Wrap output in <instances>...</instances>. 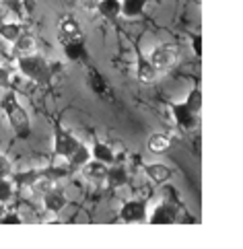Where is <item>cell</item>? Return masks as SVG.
Listing matches in <instances>:
<instances>
[{"label":"cell","mask_w":243,"mask_h":249,"mask_svg":"<svg viewBox=\"0 0 243 249\" xmlns=\"http://www.w3.org/2000/svg\"><path fill=\"white\" fill-rule=\"evenodd\" d=\"M2 107H4L6 118H8V122H11V126H13V130L17 132V134L19 136L29 134V115H27V111L19 105V101H17L15 95H6L4 97Z\"/></svg>","instance_id":"cell-1"},{"label":"cell","mask_w":243,"mask_h":249,"mask_svg":"<svg viewBox=\"0 0 243 249\" xmlns=\"http://www.w3.org/2000/svg\"><path fill=\"white\" fill-rule=\"evenodd\" d=\"M19 68L27 78H31V81H35V83H46L50 78L48 62L37 54H29V56L19 58Z\"/></svg>","instance_id":"cell-2"},{"label":"cell","mask_w":243,"mask_h":249,"mask_svg":"<svg viewBox=\"0 0 243 249\" xmlns=\"http://www.w3.org/2000/svg\"><path fill=\"white\" fill-rule=\"evenodd\" d=\"M177 60V52L173 46H169V43H163V46H157L155 50H152L150 54V64L155 66L159 72H165V70H169L171 66L175 64Z\"/></svg>","instance_id":"cell-3"},{"label":"cell","mask_w":243,"mask_h":249,"mask_svg":"<svg viewBox=\"0 0 243 249\" xmlns=\"http://www.w3.org/2000/svg\"><path fill=\"white\" fill-rule=\"evenodd\" d=\"M58 37L62 41V46H68V43H76V41H85V35L80 31L78 23L75 17H64L60 21V27H58Z\"/></svg>","instance_id":"cell-4"},{"label":"cell","mask_w":243,"mask_h":249,"mask_svg":"<svg viewBox=\"0 0 243 249\" xmlns=\"http://www.w3.org/2000/svg\"><path fill=\"white\" fill-rule=\"evenodd\" d=\"M76 146H78V140L73 134H68V132L56 128V144H54V148H56V153L60 157L70 159V155L76 150Z\"/></svg>","instance_id":"cell-5"},{"label":"cell","mask_w":243,"mask_h":249,"mask_svg":"<svg viewBox=\"0 0 243 249\" xmlns=\"http://www.w3.org/2000/svg\"><path fill=\"white\" fill-rule=\"evenodd\" d=\"M83 175H85V179H89L91 183H99L101 185L105 179H107V167H105V163H101V161H87L83 167Z\"/></svg>","instance_id":"cell-6"},{"label":"cell","mask_w":243,"mask_h":249,"mask_svg":"<svg viewBox=\"0 0 243 249\" xmlns=\"http://www.w3.org/2000/svg\"><path fill=\"white\" fill-rule=\"evenodd\" d=\"M120 216L124 222H145L147 220V208L142 202H126Z\"/></svg>","instance_id":"cell-7"},{"label":"cell","mask_w":243,"mask_h":249,"mask_svg":"<svg viewBox=\"0 0 243 249\" xmlns=\"http://www.w3.org/2000/svg\"><path fill=\"white\" fill-rule=\"evenodd\" d=\"M173 118L175 122L182 126L184 130H192L196 126V120H198V113L187 109L186 103H179V105H173Z\"/></svg>","instance_id":"cell-8"},{"label":"cell","mask_w":243,"mask_h":249,"mask_svg":"<svg viewBox=\"0 0 243 249\" xmlns=\"http://www.w3.org/2000/svg\"><path fill=\"white\" fill-rule=\"evenodd\" d=\"M43 204H46V210L60 212L62 208L66 206V196H64V192L52 188V190H48L46 194H43Z\"/></svg>","instance_id":"cell-9"},{"label":"cell","mask_w":243,"mask_h":249,"mask_svg":"<svg viewBox=\"0 0 243 249\" xmlns=\"http://www.w3.org/2000/svg\"><path fill=\"white\" fill-rule=\"evenodd\" d=\"M13 54H15L17 58L35 54V41L29 37V35H19V37L13 41Z\"/></svg>","instance_id":"cell-10"},{"label":"cell","mask_w":243,"mask_h":249,"mask_svg":"<svg viewBox=\"0 0 243 249\" xmlns=\"http://www.w3.org/2000/svg\"><path fill=\"white\" fill-rule=\"evenodd\" d=\"M147 175H149V179H152L155 183H165L169 177H171V169H169L167 165L155 163V165L147 167Z\"/></svg>","instance_id":"cell-11"},{"label":"cell","mask_w":243,"mask_h":249,"mask_svg":"<svg viewBox=\"0 0 243 249\" xmlns=\"http://www.w3.org/2000/svg\"><path fill=\"white\" fill-rule=\"evenodd\" d=\"M157 76H159V70L152 66L150 62L140 60V64H138V78H140V81L142 83H155Z\"/></svg>","instance_id":"cell-12"},{"label":"cell","mask_w":243,"mask_h":249,"mask_svg":"<svg viewBox=\"0 0 243 249\" xmlns=\"http://www.w3.org/2000/svg\"><path fill=\"white\" fill-rule=\"evenodd\" d=\"M99 13L107 19H115L120 13H122V2L120 0H101V4H99Z\"/></svg>","instance_id":"cell-13"},{"label":"cell","mask_w":243,"mask_h":249,"mask_svg":"<svg viewBox=\"0 0 243 249\" xmlns=\"http://www.w3.org/2000/svg\"><path fill=\"white\" fill-rule=\"evenodd\" d=\"M89 159H91V153H89V148L83 146V144H78L75 153L70 155V165H73L75 169H80V167H83V165L89 161Z\"/></svg>","instance_id":"cell-14"},{"label":"cell","mask_w":243,"mask_h":249,"mask_svg":"<svg viewBox=\"0 0 243 249\" xmlns=\"http://www.w3.org/2000/svg\"><path fill=\"white\" fill-rule=\"evenodd\" d=\"M150 222L152 225H169L173 222V212H171L167 206H159L150 216Z\"/></svg>","instance_id":"cell-15"},{"label":"cell","mask_w":243,"mask_h":249,"mask_svg":"<svg viewBox=\"0 0 243 249\" xmlns=\"http://www.w3.org/2000/svg\"><path fill=\"white\" fill-rule=\"evenodd\" d=\"M169 136L167 134H152L149 138V148L152 150V153H163V150L169 148Z\"/></svg>","instance_id":"cell-16"},{"label":"cell","mask_w":243,"mask_h":249,"mask_svg":"<svg viewBox=\"0 0 243 249\" xmlns=\"http://www.w3.org/2000/svg\"><path fill=\"white\" fill-rule=\"evenodd\" d=\"M66 50V56L70 60H80L83 56H87V48H85V41H76V43H68V46H64Z\"/></svg>","instance_id":"cell-17"},{"label":"cell","mask_w":243,"mask_h":249,"mask_svg":"<svg viewBox=\"0 0 243 249\" xmlns=\"http://www.w3.org/2000/svg\"><path fill=\"white\" fill-rule=\"evenodd\" d=\"M142 8H145V0H126L122 4V13L126 17H136L142 13Z\"/></svg>","instance_id":"cell-18"},{"label":"cell","mask_w":243,"mask_h":249,"mask_svg":"<svg viewBox=\"0 0 243 249\" xmlns=\"http://www.w3.org/2000/svg\"><path fill=\"white\" fill-rule=\"evenodd\" d=\"M93 157L97 159V161H101V163H113V153H112V148L110 146H105V144H97L93 148Z\"/></svg>","instance_id":"cell-19"},{"label":"cell","mask_w":243,"mask_h":249,"mask_svg":"<svg viewBox=\"0 0 243 249\" xmlns=\"http://www.w3.org/2000/svg\"><path fill=\"white\" fill-rule=\"evenodd\" d=\"M0 35H2L4 39H8V41H15L21 35V25H17V23H4L2 27H0Z\"/></svg>","instance_id":"cell-20"},{"label":"cell","mask_w":243,"mask_h":249,"mask_svg":"<svg viewBox=\"0 0 243 249\" xmlns=\"http://www.w3.org/2000/svg\"><path fill=\"white\" fill-rule=\"evenodd\" d=\"M186 105H187V109H190V111L200 113V107H202V95H200V91H198V89H194V91L190 93V97H187Z\"/></svg>","instance_id":"cell-21"},{"label":"cell","mask_w":243,"mask_h":249,"mask_svg":"<svg viewBox=\"0 0 243 249\" xmlns=\"http://www.w3.org/2000/svg\"><path fill=\"white\" fill-rule=\"evenodd\" d=\"M107 179L112 185H124L126 183V171L122 167L118 169H107Z\"/></svg>","instance_id":"cell-22"},{"label":"cell","mask_w":243,"mask_h":249,"mask_svg":"<svg viewBox=\"0 0 243 249\" xmlns=\"http://www.w3.org/2000/svg\"><path fill=\"white\" fill-rule=\"evenodd\" d=\"M11 161H8V159L4 157V155H0V179H4V177L11 173Z\"/></svg>","instance_id":"cell-23"},{"label":"cell","mask_w":243,"mask_h":249,"mask_svg":"<svg viewBox=\"0 0 243 249\" xmlns=\"http://www.w3.org/2000/svg\"><path fill=\"white\" fill-rule=\"evenodd\" d=\"M11 194H13L11 183H6L4 179H0V202H6L8 198H11Z\"/></svg>","instance_id":"cell-24"},{"label":"cell","mask_w":243,"mask_h":249,"mask_svg":"<svg viewBox=\"0 0 243 249\" xmlns=\"http://www.w3.org/2000/svg\"><path fill=\"white\" fill-rule=\"evenodd\" d=\"M8 85H11V76H8L6 70L0 66V89H6Z\"/></svg>","instance_id":"cell-25"},{"label":"cell","mask_w":243,"mask_h":249,"mask_svg":"<svg viewBox=\"0 0 243 249\" xmlns=\"http://www.w3.org/2000/svg\"><path fill=\"white\" fill-rule=\"evenodd\" d=\"M0 222H4V225H19L21 218H19V214H6V216H2Z\"/></svg>","instance_id":"cell-26"},{"label":"cell","mask_w":243,"mask_h":249,"mask_svg":"<svg viewBox=\"0 0 243 249\" xmlns=\"http://www.w3.org/2000/svg\"><path fill=\"white\" fill-rule=\"evenodd\" d=\"M194 50H196V54H200V50H202V46H200V37H196V39H194Z\"/></svg>","instance_id":"cell-27"},{"label":"cell","mask_w":243,"mask_h":249,"mask_svg":"<svg viewBox=\"0 0 243 249\" xmlns=\"http://www.w3.org/2000/svg\"><path fill=\"white\" fill-rule=\"evenodd\" d=\"M4 2H11V0H4Z\"/></svg>","instance_id":"cell-28"}]
</instances>
